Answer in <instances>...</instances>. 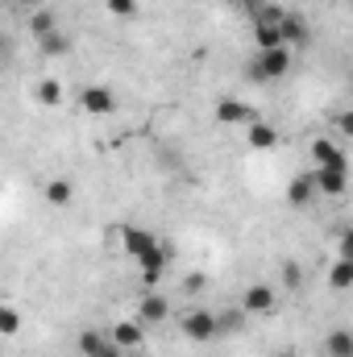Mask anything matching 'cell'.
Segmentation results:
<instances>
[{"instance_id":"cell-20","label":"cell","mask_w":353,"mask_h":357,"mask_svg":"<svg viewBox=\"0 0 353 357\" xmlns=\"http://www.w3.org/2000/svg\"><path fill=\"white\" fill-rule=\"evenodd\" d=\"M38 104L59 108V104H63V84H59V79H42V84H38Z\"/></svg>"},{"instance_id":"cell-3","label":"cell","mask_w":353,"mask_h":357,"mask_svg":"<svg viewBox=\"0 0 353 357\" xmlns=\"http://www.w3.org/2000/svg\"><path fill=\"white\" fill-rule=\"evenodd\" d=\"M274 29H278V42H283L287 50H291V46H308V21H303L299 13L287 8V13L274 21Z\"/></svg>"},{"instance_id":"cell-13","label":"cell","mask_w":353,"mask_h":357,"mask_svg":"<svg viewBox=\"0 0 353 357\" xmlns=\"http://www.w3.org/2000/svg\"><path fill=\"white\" fill-rule=\"evenodd\" d=\"M71 199H75V183H71V178H50V183H46V204L67 208Z\"/></svg>"},{"instance_id":"cell-9","label":"cell","mask_w":353,"mask_h":357,"mask_svg":"<svg viewBox=\"0 0 353 357\" xmlns=\"http://www.w3.org/2000/svg\"><path fill=\"white\" fill-rule=\"evenodd\" d=\"M312 158H316V167H350L345 162V150L337 142H329V137H316L312 142Z\"/></svg>"},{"instance_id":"cell-22","label":"cell","mask_w":353,"mask_h":357,"mask_svg":"<svg viewBox=\"0 0 353 357\" xmlns=\"http://www.w3.org/2000/svg\"><path fill=\"white\" fill-rule=\"evenodd\" d=\"M254 42H258V50H270V46H283V42H278V29H274L270 21H254Z\"/></svg>"},{"instance_id":"cell-23","label":"cell","mask_w":353,"mask_h":357,"mask_svg":"<svg viewBox=\"0 0 353 357\" xmlns=\"http://www.w3.org/2000/svg\"><path fill=\"white\" fill-rule=\"evenodd\" d=\"M112 17H137V0H108Z\"/></svg>"},{"instance_id":"cell-17","label":"cell","mask_w":353,"mask_h":357,"mask_svg":"<svg viewBox=\"0 0 353 357\" xmlns=\"http://www.w3.org/2000/svg\"><path fill=\"white\" fill-rule=\"evenodd\" d=\"M350 282H353V258H337L333 270H329V287L333 291H350Z\"/></svg>"},{"instance_id":"cell-18","label":"cell","mask_w":353,"mask_h":357,"mask_svg":"<svg viewBox=\"0 0 353 357\" xmlns=\"http://www.w3.org/2000/svg\"><path fill=\"white\" fill-rule=\"evenodd\" d=\"M38 46H42V54H46V59H54V54H67V50H71V38H67L63 29H54V33L38 38Z\"/></svg>"},{"instance_id":"cell-24","label":"cell","mask_w":353,"mask_h":357,"mask_svg":"<svg viewBox=\"0 0 353 357\" xmlns=\"http://www.w3.org/2000/svg\"><path fill=\"white\" fill-rule=\"evenodd\" d=\"M283 278H287V287H299V282H303V270H299V262H283Z\"/></svg>"},{"instance_id":"cell-19","label":"cell","mask_w":353,"mask_h":357,"mask_svg":"<svg viewBox=\"0 0 353 357\" xmlns=\"http://www.w3.org/2000/svg\"><path fill=\"white\" fill-rule=\"evenodd\" d=\"M29 29H33V38H46V33H54V29H59V21H54V13H46V8H33Z\"/></svg>"},{"instance_id":"cell-1","label":"cell","mask_w":353,"mask_h":357,"mask_svg":"<svg viewBox=\"0 0 353 357\" xmlns=\"http://www.w3.org/2000/svg\"><path fill=\"white\" fill-rule=\"evenodd\" d=\"M291 71V50L287 46H270L258 54V63L250 67V75L258 79V84H274V79H283Z\"/></svg>"},{"instance_id":"cell-21","label":"cell","mask_w":353,"mask_h":357,"mask_svg":"<svg viewBox=\"0 0 353 357\" xmlns=\"http://www.w3.org/2000/svg\"><path fill=\"white\" fill-rule=\"evenodd\" d=\"M0 337H21V312L0 303Z\"/></svg>"},{"instance_id":"cell-12","label":"cell","mask_w":353,"mask_h":357,"mask_svg":"<svg viewBox=\"0 0 353 357\" xmlns=\"http://www.w3.org/2000/svg\"><path fill=\"white\" fill-rule=\"evenodd\" d=\"M246 133H250V146H254V150H274V146H278V129L266 125V121H250Z\"/></svg>"},{"instance_id":"cell-2","label":"cell","mask_w":353,"mask_h":357,"mask_svg":"<svg viewBox=\"0 0 353 357\" xmlns=\"http://www.w3.org/2000/svg\"><path fill=\"white\" fill-rule=\"evenodd\" d=\"M179 328H183V337H187V341H195V345H208V341L220 333V320H216L208 307H191V312L179 320Z\"/></svg>"},{"instance_id":"cell-14","label":"cell","mask_w":353,"mask_h":357,"mask_svg":"<svg viewBox=\"0 0 353 357\" xmlns=\"http://www.w3.org/2000/svg\"><path fill=\"white\" fill-rule=\"evenodd\" d=\"M312 195H316V183H312V175H295V178H291V187H287V204L303 208Z\"/></svg>"},{"instance_id":"cell-27","label":"cell","mask_w":353,"mask_h":357,"mask_svg":"<svg viewBox=\"0 0 353 357\" xmlns=\"http://www.w3.org/2000/svg\"><path fill=\"white\" fill-rule=\"evenodd\" d=\"M21 8H42V0H17Z\"/></svg>"},{"instance_id":"cell-25","label":"cell","mask_w":353,"mask_h":357,"mask_svg":"<svg viewBox=\"0 0 353 357\" xmlns=\"http://www.w3.org/2000/svg\"><path fill=\"white\" fill-rule=\"evenodd\" d=\"M88 357H121V345H112V341L104 337V341H100V345H96Z\"/></svg>"},{"instance_id":"cell-7","label":"cell","mask_w":353,"mask_h":357,"mask_svg":"<svg viewBox=\"0 0 353 357\" xmlns=\"http://www.w3.org/2000/svg\"><path fill=\"white\" fill-rule=\"evenodd\" d=\"M216 121L220 125H250V121H258V112L241 100H216Z\"/></svg>"},{"instance_id":"cell-15","label":"cell","mask_w":353,"mask_h":357,"mask_svg":"<svg viewBox=\"0 0 353 357\" xmlns=\"http://www.w3.org/2000/svg\"><path fill=\"white\" fill-rule=\"evenodd\" d=\"M121 241H125V250H129L133 258H142L150 245H158V241H154V233H142V229H121Z\"/></svg>"},{"instance_id":"cell-28","label":"cell","mask_w":353,"mask_h":357,"mask_svg":"<svg viewBox=\"0 0 353 357\" xmlns=\"http://www.w3.org/2000/svg\"><path fill=\"white\" fill-rule=\"evenodd\" d=\"M246 4H250V8H254V4H258V0H246Z\"/></svg>"},{"instance_id":"cell-5","label":"cell","mask_w":353,"mask_h":357,"mask_svg":"<svg viewBox=\"0 0 353 357\" xmlns=\"http://www.w3.org/2000/svg\"><path fill=\"white\" fill-rule=\"evenodd\" d=\"M274 303H278V295H274V287H266V282H254V287L241 295V312H250V316H274Z\"/></svg>"},{"instance_id":"cell-26","label":"cell","mask_w":353,"mask_h":357,"mask_svg":"<svg viewBox=\"0 0 353 357\" xmlns=\"http://www.w3.org/2000/svg\"><path fill=\"white\" fill-rule=\"evenodd\" d=\"M183 287H187V291H204V274H187Z\"/></svg>"},{"instance_id":"cell-4","label":"cell","mask_w":353,"mask_h":357,"mask_svg":"<svg viewBox=\"0 0 353 357\" xmlns=\"http://www.w3.org/2000/svg\"><path fill=\"white\" fill-rule=\"evenodd\" d=\"M80 108H84V112H91V116H108V112H117V91L91 84V88L80 91Z\"/></svg>"},{"instance_id":"cell-10","label":"cell","mask_w":353,"mask_h":357,"mask_svg":"<svg viewBox=\"0 0 353 357\" xmlns=\"http://www.w3.org/2000/svg\"><path fill=\"white\" fill-rule=\"evenodd\" d=\"M142 337H146V324H137V320H121L117 328H112V345H121V349H137L142 345Z\"/></svg>"},{"instance_id":"cell-8","label":"cell","mask_w":353,"mask_h":357,"mask_svg":"<svg viewBox=\"0 0 353 357\" xmlns=\"http://www.w3.org/2000/svg\"><path fill=\"white\" fill-rule=\"evenodd\" d=\"M171 316V303L163 299V295H142V303H137V324H163Z\"/></svg>"},{"instance_id":"cell-11","label":"cell","mask_w":353,"mask_h":357,"mask_svg":"<svg viewBox=\"0 0 353 357\" xmlns=\"http://www.w3.org/2000/svg\"><path fill=\"white\" fill-rule=\"evenodd\" d=\"M137 262H142V278L154 287V282L163 278V266H167V250H163V245H150V250H146Z\"/></svg>"},{"instance_id":"cell-6","label":"cell","mask_w":353,"mask_h":357,"mask_svg":"<svg viewBox=\"0 0 353 357\" xmlns=\"http://www.w3.org/2000/svg\"><path fill=\"white\" fill-rule=\"evenodd\" d=\"M308 175L316 183V191H324V195H345L350 167H316V171H308Z\"/></svg>"},{"instance_id":"cell-16","label":"cell","mask_w":353,"mask_h":357,"mask_svg":"<svg viewBox=\"0 0 353 357\" xmlns=\"http://www.w3.org/2000/svg\"><path fill=\"white\" fill-rule=\"evenodd\" d=\"M324 349H329V357H353V333L350 328H333Z\"/></svg>"}]
</instances>
